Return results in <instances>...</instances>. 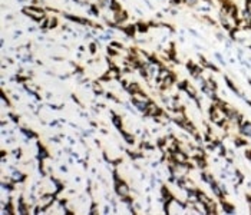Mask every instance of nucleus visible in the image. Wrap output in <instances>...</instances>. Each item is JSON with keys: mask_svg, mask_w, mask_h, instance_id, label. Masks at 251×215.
Masks as SVG:
<instances>
[{"mask_svg": "<svg viewBox=\"0 0 251 215\" xmlns=\"http://www.w3.org/2000/svg\"><path fill=\"white\" fill-rule=\"evenodd\" d=\"M227 118H228V115H227V110L224 108H219V106L212 108V110H211V119H212L214 123L222 125Z\"/></svg>", "mask_w": 251, "mask_h": 215, "instance_id": "nucleus-1", "label": "nucleus"}, {"mask_svg": "<svg viewBox=\"0 0 251 215\" xmlns=\"http://www.w3.org/2000/svg\"><path fill=\"white\" fill-rule=\"evenodd\" d=\"M24 13L29 14V16H32L34 20H40V19L44 16V11L39 10V9H33V7H26V9H24Z\"/></svg>", "mask_w": 251, "mask_h": 215, "instance_id": "nucleus-2", "label": "nucleus"}, {"mask_svg": "<svg viewBox=\"0 0 251 215\" xmlns=\"http://www.w3.org/2000/svg\"><path fill=\"white\" fill-rule=\"evenodd\" d=\"M145 110H146V115H151V116H158L161 113V109L156 103H148Z\"/></svg>", "mask_w": 251, "mask_h": 215, "instance_id": "nucleus-3", "label": "nucleus"}, {"mask_svg": "<svg viewBox=\"0 0 251 215\" xmlns=\"http://www.w3.org/2000/svg\"><path fill=\"white\" fill-rule=\"evenodd\" d=\"M115 189H116V194H118V195H120V196H128V194H129L128 186H126L123 182H120V181H118V182H116Z\"/></svg>", "mask_w": 251, "mask_h": 215, "instance_id": "nucleus-4", "label": "nucleus"}, {"mask_svg": "<svg viewBox=\"0 0 251 215\" xmlns=\"http://www.w3.org/2000/svg\"><path fill=\"white\" fill-rule=\"evenodd\" d=\"M172 158H174V161L176 163H186V155L184 152H181V150H175L174 153H172Z\"/></svg>", "mask_w": 251, "mask_h": 215, "instance_id": "nucleus-5", "label": "nucleus"}, {"mask_svg": "<svg viewBox=\"0 0 251 215\" xmlns=\"http://www.w3.org/2000/svg\"><path fill=\"white\" fill-rule=\"evenodd\" d=\"M55 201V196L53 195H44L43 198H42V206H50L52 205V202Z\"/></svg>", "mask_w": 251, "mask_h": 215, "instance_id": "nucleus-6", "label": "nucleus"}, {"mask_svg": "<svg viewBox=\"0 0 251 215\" xmlns=\"http://www.w3.org/2000/svg\"><path fill=\"white\" fill-rule=\"evenodd\" d=\"M168 76H171V72L168 70V69H161L159 70V73H158V82L161 83L164 79H166Z\"/></svg>", "mask_w": 251, "mask_h": 215, "instance_id": "nucleus-7", "label": "nucleus"}, {"mask_svg": "<svg viewBox=\"0 0 251 215\" xmlns=\"http://www.w3.org/2000/svg\"><path fill=\"white\" fill-rule=\"evenodd\" d=\"M241 133H244V135H247V136H251V123H244L242 126H241Z\"/></svg>", "mask_w": 251, "mask_h": 215, "instance_id": "nucleus-8", "label": "nucleus"}, {"mask_svg": "<svg viewBox=\"0 0 251 215\" xmlns=\"http://www.w3.org/2000/svg\"><path fill=\"white\" fill-rule=\"evenodd\" d=\"M116 22H122V20H125L126 19V13L125 11H122V10H119V11H116Z\"/></svg>", "mask_w": 251, "mask_h": 215, "instance_id": "nucleus-9", "label": "nucleus"}, {"mask_svg": "<svg viewBox=\"0 0 251 215\" xmlns=\"http://www.w3.org/2000/svg\"><path fill=\"white\" fill-rule=\"evenodd\" d=\"M128 90L131 93H136V92H139V86L136 85V83H131V85L128 86Z\"/></svg>", "mask_w": 251, "mask_h": 215, "instance_id": "nucleus-10", "label": "nucleus"}, {"mask_svg": "<svg viewBox=\"0 0 251 215\" xmlns=\"http://www.w3.org/2000/svg\"><path fill=\"white\" fill-rule=\"evenodd\" d=\"M106 77H109V79H113V77H118V72L115 70V69H109V72H108V75Z\"/></svg>", "mask_w": 251, "mask_h": 215, "instance_id": "nucleus-11", "label": "nucleus"}, {"mask_svg": "<svg viewBox=\"0 0 251 215\" xmlns=\"http://www.w3.org/2000/svg\"><path fill=\"white\" fill-rule=\"evenodd\" d=\"M185 89H186V92H188V93H189L191 96H195V89H194V87H191L189 85H186Z\"/></svg>", "mask_w": 251, "mask_h": 215, "instance_id": "nucleus-12", "label": "nucleus"}, {"mask_svg": "<svg viewBox=\"0 0 251 215\" xmlns=\"http://www.w3.org/2000/svg\"><path fill=\"white\" fill-rule=\"evenodd\" d=\"M224 211H225V212H234V208H232V205L224 204Z\"/></svg>", "mask_w": 251, "mask_h": 215, "instance_id": "nucleus-13", "label": "nucleus"}, {"mask_svg": "<svg viewBox=\"0 0 251 215\" xmlns=\"http://www.w3.org/2000/svg\"><path fill=\"white\" fill-rule=\"evenodd\" d=\"M113 122L116 123V126H118V128H120V126H122V122H120V119L118 118V116H113Z\"/></svg>", "mask_w": 251, "mask_h": 215, "instance_id": "nucleus-14", "label": "nucleus"}, {"mask_svg": "<svg viewBox=\"0 0 251 215\" xmlns=\"http://www.w3.org/2000/svg\"><path fill=\"white\" fill-rule=\"evenodd\" d=\"M227 85H228L229 87H231V89H232V90H234V92H237V87H235V86H234V83H232V82H231V80H229V79H227Z\"/></svg>", "mask_w": 251, "mask_h": 215, "instance_id": "nucleus-15", "label": "nucleus"}, {"mask_svg": "<svg viewBox=\"0 0 251 215\" xmlns=\"http://www.w3.org/2000/svg\"><path fill=\"white\" fill-rule=\"evenodd\" d=\"M93 90H95L96 93H102V89H100V86H99V85H96V83L93 85Z\"/></svg>", "mask_w": 251, "mask_h": 215, "instance_id": "nucleus-16", "label": "nucleus"}, {"mask_svg": "<svg viewBox=\"0 0 251 215\" xmlns=\"http://www.w3.org/2000/svg\"><path fill=\"white\" fill-rule=\"evenodd\" d=\"M235 145H237V146H242V145H245V142H244L242 139H237L235 140Z\"/></svg>", "mask_w": 251, "mask_h": 215, "instance_id": "nucleus-17", "label": "nucleus"}, {"mask_svg": "<svg viewBox=\"0 0 251 215\" xmlns=\"http://www.w3.org/2000/svg\"><path fill=\"white\" fill-rule=\"evenodd\" d=\"M56 23H57V22H56L55 19H52V20H50V27H53V26H56Z\"/></svg>", "mask_w": 251, "mask_h": 215, "instance_id": "nucleus-18", "label": "nucleus"}]
</instances>
